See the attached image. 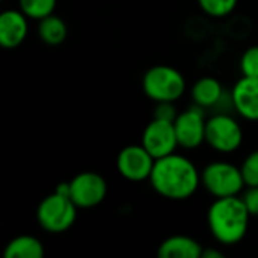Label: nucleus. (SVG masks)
<instances>
[{
  "label": "nucleus",
  "mask_w": 258,
  "mask_h": 258,
  "mask_svg": "<svg viewBox=\"0 0 258 258\" xmlns=\"http://www.w3.org/2000/svg\"><path fill=\"white\" fill-rule=\"evenodd\" d=\"M239 68L242 76L258 77V45H251L242 53Z\"/></svg>",
  "instance_id": "20"
},
{
  "label": "nucleus",
  "mask_w": 258,
  "mask_h": 258,
  "mask_svg": "<svg viewBox=\"0 0 258 258\" xmlns=\"http://www.w3.org/2000/svg\"><path fill=\"white\" fill-rule=\"evenodd\" d=\"M206 144L221 154L236 153L243 144V128L233 115L215 113L207 118Z\"/></svg>",
  "instance_id": "6"
},
{
  "label": "nucleus",
  "mask_w": 258,
  "mask_h": 258,
  "mask_svg": "<svg viewBox=\"0 0 258 258\" xmlns=\"http://www.w3.org/2000/svg\"><path fill=\"white\" fill-rule=\"evenodd\" d=\"M29 35V17L20 9H6L0 14V45L12 50L20 47Z\"/></svg>",
  "instance_id": "12"
},
{
  "label": "nucleus",
  "mask_w": 258,
  "mask_h": 258,
  "mask_svg": "<svg viewBox=\"0 0 258 258\" xmlns=\"http://www.w3.org/2000/svg\"><path fill=\"white\" fill-rule=\"evenodd\" d=\"M38 35L45 45L56 47L67 39L68 27L60 17L51 14L38 21Z\"/></svg>",
  "instance_id": "16"
},
{
  "label": "nucleus",
  "mask_w": 258,
  "mask_h": 258,
  "mask_svg": "<svg viewBox=\"0 0 258 258\" xmlns=\"http://www.w3.org/2000/svg\"><path fill=\"white\" fill-rule=\"evenodd\" d=\"M206 115L204 109L194 104L177 115L174 121L178 145L183 150H197L206 142Z\"/></svg>",
  "instance_id": "10"
},
{
  "label": "nucleus",
  "mask_w": 258,
  "mask_h": 258,
  "mask_svg": "<svg viewBox=\"0 0 258 258\" xmlns=\"http://www.w3.org/2000/svg\"><path fill=\"white\" fill-rule=\"evenodd\" d=\"M153 118H157V119H163V121H175L177 118V109L174 106V103H169V101H163V103H156V107H154V112H153Z\"/></svg>",
  "instance_id": "21"
},
{
  "label": "nucleus",
  "mask_w": 258,
  "mask_h": 258,
  "mask_svg": "<svg viewBox=\"0 0 258 258\" xmlns=\"http://www.w3.org/2000/svg\"><path fill=\"white\" fill-rule=\"evenodd\" d=\"M203 251L204 248L195 239L178 234L165 239L157 249V255L162 258H201Z\"/></svg>",
  "instance_id": "14"
},
{
  "label": "nucleus",
  "mask_w": 258,
  "mask_h": 258,
  "mask_svg": "<svg viewBox=\"0 0 258 258\" xmlns=\"http://www.w3.org/2000/svg\"><path fill=\"white\" fill-rule=\"evenodd\" d=\"M57 0H18V9L24 12L29 20L39 21L51 15L56 9Z\"/></svg>",
  "instance_id": "17"
},
{
  "label": "nucleus",
  "mask_w": 258,
  "mask_h": 258,
  "mask_svg": "<svg viewBox=\"0 0 258 258\" xmlns=\"http://www.w3.org/2000/svg\"><path fill=\"white\" fill-rule=\"evenodd\" d=\"M142 89L154 103H175L184 95L187 83L177 68L171 65H154L145 71L142 77Z\"/></svg>",
  "instance_id": "3"
},
{
  "label": "nucleus",
  "mask_w": 258,
  "mask_h": 258,
  "mask_svg": "<svg viewBox=\"0 0 258 258\" xmlns=\"http://www.w3.org/2000/svg\"><path fill=\"white\" fill-rule=\"evenodd\" d=\"M54 192L63 195V197H71V186H70V181H62L56 186Z\"/></svg>",
  "instance_id": "23"
},
{
  "label": "nucleus",
  "mask_w": 258,
  "mask_h": 258,
  "mask_svg": "<svg viewBox=\"0 0 258 258\" xmlns=\"http://www.w3.org/2000/svg\"><path fill=\"white\" fill-rule=\"evenodd\" d=\"M230 100L239 116L258 122V77H240L231 88Z\"/></svg>",
  "instance_id": "11"
},
{
  "label": "nucleus",
  "mask_w": 258,
  "mask_h": 258,
  "mask_svg": "<svg viewBox=\"0 0 258 258\" xmlns=\"http://www.w3.org/2000/svg\"><path fill=\"white\" fill-rule=\"evenodd\" d=\"M200 9L212 18H224L234 12L239 0H197Z\"/></svg>",
  "instance_id": "18"
},
{
  "label": "nucleus",
  "mask_w": 258,
  "mask_h": 258,
  "mask_svg": "<svg viewBox=\"0 0 258 258\" xmlns=\"http://www.w3.org/2000/svg\"><path fill=\"white\" fill-rule=\"evenodd\" d=\"M242 200L248 209V212L251 213V216L258 218V186L254 187H246L243 190Z\"/></svg>",
  "instance_id": "22"
},
{
  "label": "nucleus",
  "mask_w": 258,
  "mask_h": 258,
  "mask_svg": "<svg viewBox=\"0 0 258 258\" xmlns=\"http://www.w3.org/2000/svg\"><path fill=\"white\" fill-rule=\"evenodd\" d=\"M141 144L157 160L177 151L178 139L172 121H163L153 118L144 128Z\"/></svg>",
  "instance_id": "9"
},
{
  "label": "nucleus",
  "mask_w": 258,
  "mask_h": 258,
  "mask_svg": "<svg viewBox=\"0 0 258 258\" xmlns=\"http://www.w3.org/2000/svg\"><path fill=\"white\" fill-rule=\"evenodd\" d=\"M153 190L171 201L192 198L201 186V172L186 156L172 153L157 159L150 177Z\"/></svg>",
  "instance_id": "1"
},
{
  "label": "nucleus",
  "mask_w": 258,
  "mask_h": 258,
  "mask_svg": "<svg viewBox=\"0 0 258 258\" xmlns=\"http://www.w3.org/2000/svg\"><path fill=\"white\" fill-rule=\"evenodd\" d=\"M240 171L246 187L258 186V150H254L243 159L240 165Z\"/></svg>",
  "instance_id": "19"
},
{
  "label": "nucleus",
  "mask_w": 258,
  "mask_h": 258,
  "mask_svg": "<svg viewBox=\"0 0 258 258\" xmlns=\"http://www.w3.org/2000/svg\"><path fill=\"white\" fill-rule=\"evenodd\" d=\"M44 254L45 251L41 240L26 234L14 237L3 251L5 258H42Z\"/></svg>",
  "instance_id": "15"
},
{
  "label": "nucleus",
  "mask_w": 258,
  "mask_h": 258,
  "mask_svg": "<svg viewBox=\"0 0 258 258\" xmlns=\"http://www.w3.org/2000/svg\"><path fill=\"white\" fill-rule=\"evenodd\" d=\"M156 159L147 151V148L139 145H127L116 156V171L118 174L132 183H142L150 180Z\"/></svg>",
  "instance_id": "7"
},
{
  "label": "nucleus",
  "mask_w": 258,
  "mask_h": 258,
  "mask_svg": "<svg viewBox=\"0 0 258 258\" xmlns=\"http://www.w3.org/2000/svg\"><path fill=\"white\" fill-rule=\"evenodd\" d=\"M190 97L194 104L200 106L201 109H212L221 103L224 97V86L216 77L206 76L194 83L190 88Z\"/></svg>",
  "instance_id": "13"
},
{
  "label": "nucleus",
  "mask_w": 258,
  "mask_h": 258,
  "mask_svg": "<svg viewBox=\"0 0 258 258\" xmlns=\"http://www.w3.org/2000/svg\"><path fill=\"white\" fill-rule=\"evenodd\" d=\"M201 186L215 198L237 197L246 189L240 166L225 160H215L204 166Z\"/></svg>",
  "instance_id": "4"
},
{
  "label": "nucleus",
  "mask_w": 258,
  "mask_h": 258,
  "mask_svg": "<svg viewBox=\"0 0 258 258\" xmlns=\"http://www.w3.org/2000/svg\"><path fill=\"white\" fill-rule=\"evenodd\" d=\"M71 186V200L73 203L83 210L94 209L100 206L107 197V183L103 175L85 171L70 180Z\"/></svg>",
  "instance_id": "8"
},
{
  "label": "nucleus",
  "mask_w": 258,
  "mask_h": 258,
  "mask_svg": "<svg viewBox=\"0 0 258 258\" xmlns=\"http://www.w3.org/2000/svg\"><path fill=\"white\" fill-rule=\"evenodd\" d=\"M251 218L240 195L215 198L207 212V225L218 243L233 246L248 234Z\"/></svg>",
  "instance_id": "2"
},
{
  "label": "nucleus",
  "mask_w": 258,
  "mask_h": 258,
  "mask_svg": "<svg viewBox=\"0 0 258 258\" xmlns=\"http://www.w3.org/2000/svg\"><path fill=\"white\" fill-rule=\"evenodd\" d=\"M79 207L70 197L53 192L42 198L36 209V221L39 227L51 234L68 231L77 219Z\"/></svg>",
  "instance_id": "5"
},
{
  "label": "nucleus",
  "mask_w": 258,
  "mask_h": 258,
  "mask_svg": "<svg viewBox=\"0 0 258 258\" xmlns=\"http://www.w3.org/2000/svg\"><path fill=\"white\" fill-rule=\"evenodd\" d=\"M224 254L219 251V249H215V248H207L203 251V255L201 258H222Z\"/></svg>",
  "instance_id": "24"
}]
</instances>
